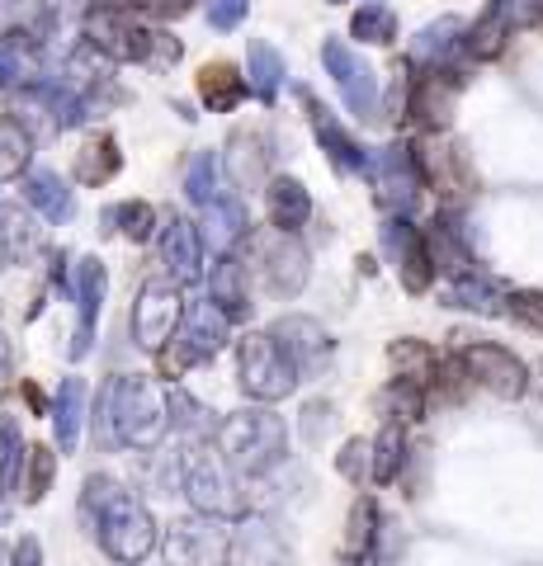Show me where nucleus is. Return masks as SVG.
<instances>
[{
	"label": "nucleus",
	"mask_w": 543,
	"mask_h": 566,
	"mask_svg": "<svg viewBox=\"0 0 543 566\" xmlns=\"http://www.w3.org/2000/svg\"><path fill=\"white\" fill-rule=\"evenodd\" d=\"M85 520L95 524L100 547L109 553V562L118 566H137L152 547H156V524L133 495L114 482V476H91L81 495Z\"/></svg>",
	"instance_id": "1"
},
{
	"label": "nucleus",
	"mask_w": 543,
	"mask_h": 566,
	"mask_svg": "<svg viewBox=\"0 0 543 566\" xmlns=\"http://www.w3.org/2000/svg\"><path fill=\"white\" fill-rule=\"evenodd\" d=\"M170 430V406L166 392L143 374L109 378L100 392V439L114 444L124 439L128 449H156Z\"/></svg>",
	"instance_id": "2"
},
{
	"label": "nucleus",
	"mask_w": 543,
	"mask_h": 566,
	"mask_svg": "<svg viewBox=\"0 0 543 566\" xmlns=\"http://www.w3.org/2000/svg\"><path fill=\"white\" fill-rule=\"evenodd\" d=\"M289 449V430L274 411H237L218 424V453L237 472H270Z\"/></svg>",
	"instance_id": "3"
},
{
	"label": "nucleus",
	"mask_w": 543,
	"mask_h": 566,
	"mask_svg": "<svg viewBox=\"0 0 543 566\" xmlns=\"http://www.w3.org/2000/svg\"><path fill=\"white\" fill-rule=\"evenodd\" d=\"M180 472H185V495L199 515H232L241 505L237 491H232V476H227V458L213 444H189L180 458Z\"/></svg>",
	"instance_id": "4"
},
{
	"label": "nucleus",
	"mask_w": 543,
	"mask_h": 566,
	"mask_svg": "<svg viewBox=\"0 0 543 566\" xmlns=\"http://www.w3.org/2000/svg\"><path fill=\"white\" fill-rule=\"evenodd\" d=\"M459 364H463L468 382H478L482 392H492L501 401H520L524 392H530V368H524L520 354L505 349V345H492V340L463 345Z\"/></svg>",
	"instance_id": "5"
},
{
	"label": "nucleus",
	"mask_w": 543,
	"mask_h": 566,
	"mask_svg": "<svg viewBox=\"0 0 543 566\" xmlns=\"http://www.w3.org/2000/svg\"><path fill=\"white\" fill-rule=\"evenodd\" d=\"M237 368H241V387H247L255 401H284L297 387L293 364L284 359V349L274 345V335H247L237 349Z\"/></svg>",
	"instance_id": "6"
},
{
	"label": "nucleus",
	"mask_w": 543,
	"mask_h": 566,
	"mask_svg": "<svg viewBox=\"0 0 543 566\" xmlns=\"http://www.w3.org/2000/svg\"><path fill=\"white\" fill-rule=\"evenodd\" d=\"M322 62H326V71H331V76H336V85H341L345 109L355 114V118H364V123H374V118L383 114L378 71L364 62L345 39H326V43H322Z\"/></svg>",
	"instance_id": "7"
},
{
	"label": "nucleus",
	"mask_w": 543,
	"mask_h": 566,
	"mask_svg": "<svg viewBox=\"0 0 543 566\" xmlns=\"http://www.w3.org/2000/svg\"><path fill=\"white\" fill-rule=\"evenodd\" d=\"M232 557V534L218 515H189L175 520L166 534V562L170 566H227Z\"/></svg>",
	"instance_id": "8"
},
{
	"label": "nucleus",
	"mask_w": 543,
	"mask_h": 566,
	"mask_svg": "<svg viewBox=\"0 0 543 566\" xmlns=\"http://www.w3.org/2000/svg\"><path fill=\"white\" fill-rule=\"evenodd\" d=\"M383 255L397 264V279L407 293H426L435 283V264H430V251H426V237H420V227H411L401 212H393L388 222H383Z\"/></svg>",
	"instance_id": "9"
},
{
	"label": "nucleus",
	"mask_w": 543,
	"mask_h": 566,
	"mask_svg": "<svg viewBox=\"0 0 543 566\" xmlns=\"http://www.w3.org/2000/svg\"><path fill=\"white\" fill-rule=\"evenodd\" d=\"M274 345L284 349V359L293 364L297 378H317L326 374L331 364V335L322 331V322H312V316H279L270 326Z\"/></svg>",
	"instance_id": "10"
},
{
	"label": "nucleus",
	"mask_w": 543,
	"mask_h": 566,
	"mask_svg": "<svg viewBox=\"0 0 543 566\" xmlns=\"http://www.w3.org/2000/svg\"><path fill=\"white\" fill-rule=\"evenodd\" d=\"M180 316H185V303H180V293H175V283H147L143 293H137V303H133V335H137V345L143 349H166L170 345V335L175 326H180Z\"/></svg>",
	"instance_id": "11"
},
{
	"label": "nucleus",
	"mask_w": 543,
	"mask_h": 566,
	"mask_svg": "<svg viewBox=\"0 0 543 566\" xmlns=\"http://www.w3.org/2000/svg\"><path fill=\"white\" fill-rule=\"evenodd\" d=\"M374 185H378V203L388 212H407L416 208L420 199V166H416V151L407 147V142H393V147L378 151V166H374Z\"/></svg>",
	"instance_id": "12"
},
{
	"label": "nucleus",
	"mask_w": 543,
	"mask_h": 566,
	"mask_svg": "<svg viewBox=\"0 0 543 566\" xmlns=\"http://www.w3.org/2000/svg\"><path fill=\"white\" fill-rule=\"evenodd\" d=\"M227 340H232V316H227L218 303H195L185 316V335H180V349L170 354V374H180V368L208 359V354H218Z\"/></svg>",
	"instance_id": "13"
},
{
	"label": "nucleus",
	"mask_w": 543,
	"mask_h": 566,
	"mask_svg": "<svg viewBox=\"0 0 543 566\" xmlns=\"http://www.w3.org/2000/svg\"><path fill=\"white\" fill-rule=\"evenodd\" d=\"M255 251H260V274H265V283L274 293L284 297H297L307 283V251L303 241H297V232H274L270 237H255Z\"/></svg>",
	"instance_id": "14"
},
{
	"label": "nucleus",
	"mask_w": 543,
	"mask_h": 566,
	"mask_svg": "<svg viewBox=\"0 0 543 566\" xmlns=\"http://www.w3.org/2000/svg\"><path fill=\"white\" fill-rule=\"evenodd\" d=\"M459 91H463V76H459V71H453V66H430L426 76L411 85L407 109H411V118L420 123V128L445 133L449 118H453V104H459Z\"/></svg>",
	"instance_id": "15"
},
{
	"label": "nucleus",
	"mask_w": 543,
	"mask_h": 566,
	"mask_svg": "<svg viewBox=\"0 0 543 566\" xmlns=\"http://www.w3.org/2000/svg\"><path fill=\"white\" fill-rule=\"evenodd\" d=\"M303 109H307L312 133H317L322 151H326V161H331V170H336V175H364V170L374 166V161H369V151H364L359 142L341 128L336 114H331L317 95H307V91H303Z\"/></svg>",
	"instance_id": "16"
},
{
	"label": "nucleus",
	"mask_w": 543,
	"mask_h": 566,
	"mask_svg": "<svg viewBox=\"0 0 543 566\" xmlns=\"http://www.w3.org/2000/svg\"><path fill=\"white\" fill-rule=\"evenodd\" d=\"M85 39H91V48H100L104 57H114V62H143L147 33L137 24H128L114 6H104V10H95L91 20H85Z\"/></svg>",
	"instance_id": "17"
},
{
	"label": "nucleus",
	"mask_w": 543,
	"mask_h": 566,
	"mask_svg": "<svg viewBox=\"0 0 543 566\" xmlns=\"http://www.w3.org/2000/svg\"><path fill=\"white\" fill-rule=\"evenodd\" d=\"M66 283H72V297H76V312H81V335H76V345L72 354L81 359L85 349H91V331H95V316H100V303H104V264L95 255H81L72 260V274H66Z\"/></svg>",
	"instance_id": "18"
},
{
	"label": "nucleus",
	"mask_w": 543,
	"mask_h": 566,
	"mask_svg": "<svg viewBox=\"0 0 543 566\" xmlns=\"http://www.w3.org/2000/svg\"><path fill=\"white\" fill-rule=\"evenodd\" d=\"M161 260L175 283H195L203 274V237L195 222L185 218H166L161 227Z\"/></svg>",
	"instance_id": "19"
},
{
	"label": "nucleus",
	"mask_w": 543,
	"mask_h": 566,
	"mask_svg": "<svg viewBox=\"0 0 543 566\" xmlns=\"http://www.w3.org/2000/svg\"><path fill=\"white\" fill-rule=\"evenodd\" d=\"M416 166H420V180L435 185L440 193H459V189L468 185L463 151H459V147H449L440 133H430V137L416 147Z\"/></svg>",
	"instance_id": "20"
},
{
	"label": "nucleus",
	"mask_w": 543,
	"mask_h": 566,
	"mask_svg": "<svg viewBox=\"0 0 543 566\" xmlns=\"http://www.w3.org/2000/svg\"><path fill=\"white\" fill-rule=\"evenodd\" d=\"M420 237H426V251H430L435 274H449V279L478 274V270H472V251H468V241L459 237V227H453L449 218H435Z\"/></svg>",
	"instance_id": "21"
},
{
	"label": "nucleus",
	"mask_w": 543,
	"mask_h": 566,
	"mask_svg": "<svg viewBox=\"0 0 543 566\" xmlns=\"http://www.w3.org/2000/svg\"><path fill=\"white\" fill-rule=\"evenodd\" d=\"M265 208H270V222L279 232H303L312 218V193L297 185L293 175H279V180L265 185Z\"/></svg>",
	"instance_id": "22"
},
{
	"label": "nucleus",
	"mask_w": 543,
	"mask_h": 566,
	"mask_svg": "<svg viewBox=\"0 0 543 566\" xmlns=\"http://www.w3.org/2000/svg\"><path fill=\"white\" fill-rule=\"evenodd\" d=\"M208 289H213V303L232 316V322H247L251 316V297H247V264L237 255H222L208 274Z\"/></svg>",
	"instance_id": "23"
},
{
	"label": "nucleus",
	"mask_w": 543,
	"mask_h": 566,
	"mask_svg": "<svg viewBox=\"0 0 543 566\" xmlns=\"http://www.w3.org/2000/svg\"><path fill=\"white\" fill-rule=\"evenodd\" d=\"M463 29L468 24H459L453 14H445V20H435V24H426L411 39V62L416 66H449V57L459 52V43H463Z\"/></svg>",
	"instance_id": "24"
},
{
	"label": "nucleus",
	"mask_w": 543,
	"mask_h": 566,
	"mask_svg": "<svg viewBox=\"0 0 543 566\" xmlns=\"http://www.w3.org/2000/svg\"><path fill=\"white\" fill-rule=\"evenodd\" d=\"M24 203L39 212L43 222H66L72 218V189L62 185V175H52V170H33L29 180H24Z\"/></svg>",
	"instance_id": "25"
},
{
	"label": "nucleus",
	"mask_w": 543,
	"mask_h": 566,
	"mask_svg": "<svg viewBox=\"0 0 543 566\" xmlns=\"http://www.w3.org/2000/svg\"><path fill=\"white\" fill-rule=\"evenodd\" d=\"M505 297L492 279L482 274H463V279H449L445 289V307H463V312H478V316H501L505 312Z\"/></svg>",
	"instance_id": "26"
},
{
	"label": "nucleus",
	"mask_w": 543,
	"mask_h": 566,
	"mask_svg": "<svg viewBox=\"0 0 543 566\" xmlns=\"http://www.w3.org/2000/svg\"><path fill=\"white\" fill-rule=\"evenodd\" d=\"M118 166H124V156H118V142L109 133H95L81 147V156H76V180L91 185V189L95 185H109L114 175H118Z\"/></svg>",
	"instance_id": "27"
},
{
	"label": "nucleus",
	"mask_w": 543,
	"mask_h": 566,
	"mask_svg": "<svg viewBox=\"0 0 543 566\" xmlns=\"http://www.w3.org/2000/svg\"><path fill=\"white\" fill-rule=\"evenodd\" d=\"M247 66H251L247 85L255 91V99L260 104H274L279 91H284V57H279V48H270L265 39H255L251 52H247Z\"/></svg>",
	"instance_id": "28"
},
{
	"label": "nucleus",
	"mask_w": 543,
	"mask_h": 566,
	"mask_svg": "<svg viewBox=\"0 0 543 566\" xmlns=\"http://www.w3.org/2000/svg\"><path fill=\"white\" fill-rule=\"evenodd\" d=\"M232 547L241 553V562H247V566H289V557H293L289 543L279 538L270 524H260V520L241 528V538Z\"/></svg>",
	"instance_id": "29"
},
{
	"label": "nucleus",
	"mask_w": 543,
	"mask_h": 566,
	"mask_svg": "<svg viewBox=\"0 0 543 566\" xmlns=\"http://www.w3.org/2000/svg\"><path fill=\"white\" fill-rule=\"evenodd\" d=\"M247 91H251V85L241 81V76H237V71L227 66V62H213V66H208L203 76H199V95H203L208 109H218V114L237 109V104L247 99Z\"/></svg>",
	"instance_id": "30"
},
{
	"label": "nucleus",
	"mask_w": 543,
	"mask_h": 566,
	"mask_svg": "<svg viewBox=\"0 0 543 566\" xmlns=\"http://www.w3.org/2000/svg\"><path fill=\"white\" fill-rule=\"evenodd\" d=\"M241 232H247V212H241V203L232 199V193H222L218 203H208L203 208V241L208 245H218V251H227V245H232Z\"/></svg>",
	"instance_id": "31"
},
{
	"label": "nucleus",
	"mask_w": 543,
	"mask_h": 566,
	"mask_svg": "<svg viewBox=\"0 0 543 566\" xmlns=\"http://www.w3.org/2000/svg\"><path fill=\"white\" fill-rule=\"evenodd\" d=\"M52 411H58V444L62 449H76L81 434H85V382L81 378H66Z\"/></svg>",
	"instance_id": "32"
},
{
	"label": "nucleus",
	"mask_w": 543,
	"mask_h": 566,
	"mask_svg": "<svg viewBox=\"0 0 543 566\" xmlns=\"http://www.w3.org/2000/svg\"><path fill=\"white\" fill-rule=\"evenodd\" d=\"M185 193H189V203L195 208H208V203H218L222 193H232L222 185V161L213 151L195 156V166H189V175H185Z\"/></svg>",
	"instance_id": "33"
},
{
	"label": "nucleus",
	"mask_w": 543,
	"mask_h": 566,
	"mask_svg": "<svg viewBox=\"0 0 543 566\" xmlns=\"http://www.w3.org/2000/svg\"><path fill=\"white\" fill-rule=\"evenodd\" d=\"M349 39L388 48V43L397 39V14H393L388 6H378V0H369V6H359L355 20H349Z\"/></svg>",
	"instance_id": "34"
},
{
	"label": "nucleus",
	"mask_w": 543,
	"mask_h": 566,
	"mask_svg": "<svg viewBox=\"0 0 543 566\" xmlns=\"http://www.w3.org/2000/svg\"><path fill=\"white\" fill-rule=\"evenodd\" d=\"M29 151H33V137L24 133V123L20 118H0V180L24 175Z\"/></svg>",
	"instance_id": "35"
},
{
	"label": "nucleus",
	"mask_w": 543,
	"mask_h": 566,
	"mask_svg": "<svg viewBox=\"0 0 543 566\" xmlns=\"http://www.w3.org/2000/svg\"><path fill=\"white\" fill-rule=\"evenodd\" d=\"M378 411L388 420H397V424L420 420V411H426V392H420V382H411V378H393L378 397Z\"/></svg>",
	"instance_id": "36"
},
{
	"label": "nucleus",
	"mask_w": 543,
	"mask_h": 566,
	"mask_svg": "<svg viewBox=\"0 0 543 566\" xmlns=\"http://www.w3.org/2000/svg\"><path fill=\"white\" fill-rule=\"evenodd\" d=\"M401 463H407V434H401L397 420H388L383 434L374 439V482H393Z\"/></svg>",
	"instance_id": "37"
},
{
	"label": "nucleus",
	"mask_w": 543,
	"mask_h": 566,
	"mask_svg": "<svg viewBox=\"0 0 543 566\" xmlns=\"http://www.w3.org/2000/svg\"><path fill=\"white\" fill-rule=\"evenodd\" d=\"M374 538H378V505L364 495L349 510V528H345V553L349 557H369L374 553Z\"/></svg>",
	"instance_id": "38"
},
{
	"label": "nucleus",
	"mask_w": 543,
	"mask_h": 566,
	"mask_svg": "<svg viewBox=\"0 0 543 566\" xmlns=\"http://www.w3.org/2000/svg\"><path fill=\"white\" fill-rule=\"evenodd\" d=\"M104 227L109 232H124L133 241H147L152 237V227H156V208L152 203H118V208H104Z\"/></svg>",
	"instance_id": "39"
},
{
	"label": "nucleus",
	"mask_w": 543,
	"mask_h": 566,
	"mask_svg": "<svg viewBox=\"0 0 543 566\" xmlns=\"http://www.w3.org/2000/svg\"><path fill=\"white\" fill-rule=\"evenodd\" d=\"M388 359H393V368H397V378H411V382H420V387L435 378V354L420 345V340H397V345L388 349Z\"/></svg>",
	"instance_id": "40"
},
{
	"label": "nucleus",
	"mask_w": 543,
	"mask_h": 566,
	"mask_svg": "<svg viewBox=\"0 0 543 566\" xmlns=\"http://www.w3.org/2000/svg\"><path fill=\"white\" fill-rule=\"evenodd\" d=\"M482 14H487L492 24H501V29L515 39L520 29H530V24L543 20V0H492V6H487Z\"/></svg>",
	"instance_id": "41"
},
{
	"label": "nucleus",
	"mask_w": 543,
	"mask_h": 566,
	"mask_svg": "<svg viewBox=\"0 0 543 566\" xmlns=\"http://www.w3.org/2000/svg\"><path fill=\"white\" fill-rule=\"evenodd\" d=\"M52 482H58V453L52 449H29V476H24V501L39 505L43 495L52 491Z\"/></svg>",
	"instance_id": "42"
},
{
	"label": "nucleus",
	"mask_w": 543,
	"mask_h": 566,
	"mask_svg": "<svg viewBox=\"0 0 543 566\" xmlns=\"http://www.w3.org/2000/svg\"><path fill=\"white\" fill-rule=\"evenodd\" d=\"M336 468H341V476H349V482L364 486L374 476V444H369V439H349L345 453L336 458Z\"/></svg>",
	"instance_id": "43"
},
{
	"label": "nucleus",
	"mask_w": 543,
	"mask_h": 566,
	"mask_svg": "<svg viewBox=\"0 0 543 566\" xmlns=\"http://www.w3.org/2000/svg\"><path fill=\"white\" fill-rule=\"evenodd\" d=\"M505 316H515L524 331L543 335V293H511L505 297Z\"/></svg>",
	"instance_id": "44"
},
{
	"label": "nucleus",
	"mask_w": 543,
	"mask_h": 566,
	"mask_svg": "<svg viewBox=\"0 0 543 566\" xmlns=\"http://www.w3.org/2000/svg\"><path fill=\"white\" fill-rule=\"evenodd\" d=\"M14 39H20V33L0 39V85H20L29 76V57H24V48Z\"/></svg>",
	"instance_id": "45"
},
{
	"label": "nucleus",
	"mask_w": 543,
	"mask_h": 566,
	"mask_svg": "<svg viewBox=\"0 0 543 566\" xmlns=\"http://www.w3.org/2000/svg\"><path fill=\"white\" fill-rule=\"evenodd\" d=\"M166 406L175 411V424H185V430H203V416H208V411L185 392V387H170V392H166Z\"/></svg>",
	"instance_id": "46"
},
{
	"label": "nucleus",
	"mask_w": 543,
	"mask_h": 566,
	"mask_svg": "<svg viewBox=\"0 0 543 566\" xmlns=\"http://www.w3.org/2000/svg\"><path fill=\"white\" fill-rule=\"evenodd\" d=\"M143 62H152L156 71H170L175 62H180V43H175L170 33H147V43H143Z\"/></svg>",
	"instance_id": "47"
},
{
	"label": "nucleus",
	"mask_w": 543,
	"mask_h": 566,
	"mask_svg": "<svg viewBox=\"0 0 543 566\" xmlns=\"http://www.w3.org/2000/svg\"><path fill=\"white\" fill-rule=\"evenodd\" d=\"M247 10H251V0H208V24L227 33L247 20Z\"/></svg>",
	"instance_id": "48"
},
{
	"label": "nucleus",
	"mask_w": 543,
	"mask_h": 566,
	"mask_svg": "<svg viewBox=\"0 0 543 566\" xmlns=\"http://www.w3.org/2000/svg\"><path fill=\"white\" fill-rule=\"evenodd\" d=\"M14 566H43V543L20 538V547H14Z\"/></svg>",
	"instance_id": "49"
},
{
	"label": "nucleus",
	"mask_w": 543,
	"mask_h": 566,
	"mask_svg": "<svg viewBox=\"0 0 543 566\" xmlns=\"http://www.w3.org/2000/svg\"><path fill=\"white\" fill-rule=\"evenodd\" d=\"M143 10H156V14H180V10H189V0H137Z\"/></svg>",
	"instance_id": "50"
},
{
	"label": "nucleus",
	"mask_w": 543,
	"mask_h": 566,
	"mask_svg": "<svg viewBox=\"0 0 543 566\" xmlns=\"http://www.w3.org/2000/svg\"><path fill=\"white\" fill-rule=\"evenodd\" d=\"M0 566H14V547H6V538H0Z\"/></svg>",
	"instance_id": "51"
},
{
	"label": "nucleus",
	"mask_w": 543,
	"mask_h": 566,
	"mask_svg": "<svg viewBox=\"0 0 543 566\" xmlns=\"http://www.w3.org/2000/svg\"><path fill=\"white\" fill-rule=\"evenodd\" d=\"M6 255H10V251H6V237H0V270H6Z\"/></svg>",
	"instance_id": "52"
},
{
	"label": "nucleus",
	"mask_w": 543,
	"mask_h": 566,
	"mask_svg": "<svg viewBox=\"0 0 543 566\" xmlns=\"http://www.w3.org/2000/svg\"><path fill=\"white\" fill-rule=\"evenodd\" d=\"M331 6H341V0H331Z\"/></svg>",
	"instance_id": "53"
},
{
	"label": "nucleus",
	"mask_w": 543,
	"mask_h": 566,
	"mask_svg": "<svg viewBox=\"0 0 543 566\" xmlns=\"http://www.w3.org/2000/svg\"><path fill=\"white\" fill-rule=\"evenodd\" d=\"M100 6H109V0H100Z\"/></svg>",
	"instance_id": "54"
}]
</instances>
